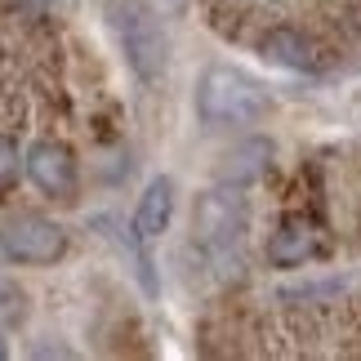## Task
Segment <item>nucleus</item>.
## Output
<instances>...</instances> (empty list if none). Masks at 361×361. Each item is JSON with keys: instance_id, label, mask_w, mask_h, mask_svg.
<instances>
[{"instance_id": "nucleus-1", "label": "nucleus", "mask_w": 361, "mask_h": 361, "mask_svg": "<svg viewBox=\"0 0 361 361\" xmlns=\"http://www.w3.org/2000/svg\"><path fill=\"white\" fill-rule=\"evenodd\" d=\"M197 116L201 125H255L268 116V90L241 67H205L197 80Z\"/></svg>"}, {"instance_id": "nucleus-2", "label": "nucleus", "mask_w": 361, "mask_h": 361, "mask_svg": "<svg viewBox=\"0 0 361 361\" xmlns=\"http://www.w3.org/2000/svg\"><path fill=\"white\" fill-rule=\"evenodd\" d=\"M161 13L143 5V0H112L107 5V23H112V36L121 40L125 63L134 67L138 80H161L165 67H170V40L161 32Z\"/></svg>"}, {"instance_id": "nucleus-3", "label": "nucleus", "mask_w": 361, "mask_h": 361, "mask_svg": "<svg viewBox=\"0 0 361 361\" xmlns=\"http://www.w3.org/2000/svg\"><path fill=\"white\" fill-rule=\"evenodd\" d=\"M245 224H250V205L237 192V183H224V188H210L197 197V210H192V232L210 245V250H228L245 237Z\"/></svg>"}, {"instance_id": "nucleus-4", "label": "nucleus", "mask_w": 361, "mask_h": 361, "mask_svg": "<svg viewBox=\"0 0 361 361\" xmlns=\"http://www.w3.org/2000/svg\"><path fill=\"white\" fill-rule=\"evenodd\" d=\"M0 250L13 263H27V268H45V263H59L67 255V232L54 224V219L40 214H18L9 224H0Z\"/></svg>"}, {"instance_id": "nucleus-5", "label": "nucleus", "mask_w": 361, "mask_h": 361, "mask_svg": "<svg viewBox=\"0 0 361 361\" xmlns=\"http://www.w3.org/2000/svg\"><path fill=\"white\" fill-rule=\"evenodd\" d=\"M27 178H32L45 197L72 201L76 197V161H72V152H67V143H59V138L32 143V152H27Z\"/></svg>"}, {"instance_id": "nucleus-6", "label": "nucleus", "mask_w": 361, "mask_h": 361, "mask_svg": "<svg viewBox=\"0 0 361 361\" xmlns=\"http://www.w3.org/2000/svg\"><path fill=\"white\" fill-rule=\"evenodd\" d=\"M322 255V232H317L312 219L290 214L276 224V232L268 237V263L272 268H303Z\"/></svg>"}, {"instance_id": "nucleus-7", "label": "nucleus", "mask_w": 361, "mask_h": 361, "mask_svg": "<svg viewBox=\"0 0 361 361\" xmlns=\"http://www.w3.org/2000/svg\"><path fill=\"white\" fill-rule=\"evenodd\" d=\"M259 54L272 67H286V72H317V67H322L317 45L299 32V27H272V32H263Z\"/></svg>"}, {"instance_id": "nucleus-8", "label": "nucleus", "mask_w": 361, "mask_h": 361, "mask_svg": "<svg viewBox=\"0 0 361 361\" xmlns=\"http://www.w3.org/2000/svg\"><path fill=\"white\" fill-rule=\"evenodd\" d=\"M170 214H174V178L157 174L152 183L143 188V197H138V210H134V237L138 241H157L165 228H170Z\"/></svg>"}, {"instance_id": "nucleus-9", "label": "nucleus", "mask_w": 361, "mask_h": 361, "mask_svg": "<svg viewBox=\"0 0 361 361\" xmlns=\"http://www.w3.org/2000/svg\"><path fill=\"white\" fill-rule=\"evenodd\" d=\"M268 161H272V143L268 138H245V143H237L224 157V165H219V178L224 183H255V178L268 170Z\"/></svg>"}, {"instance_id": "nucleus-10", "label": "nucleus", "mask_w": 361, "mask_h": 361, "mask_svg": "<svg viewBox=\"0 0 361 361\" xmlns=\"http://www.w3.org/2000/svg\"><path fill=\"white\" fill-rule=\"evenodd\" d=\"M23 317H27V295L13 281H0V322L18 326Z\"/></svg>"}, {"instance_id": "nucleus-11", "label": "nucleus", "mask_w": 361, "mask_h": 361, "mask_svg": "<svg viewBox=\"0 0 361 361\" xmlns=\"http://www.w3.org/2000/svg\"><path fill=\"white\" fill-rule=\"evenodd\" d=\"M18 165H27V161H18V147L9 138H0V192H9L18 183Z\"/></svg>"}, {"instance_id": "nucleus-12", "label": "nucleus", "mask_w": 361, "mask_h": 361, "mask_svg": "<svg viewBox=\"0 0 361 361\" xmlns=\"http://www.w3.org/2000/svg\"><path fill=\"white\" fill-rule=\"evenodd\" d=\"M147 5H152V9H157V13H161V18H178V13H183V9H188V0H147Z\"/></svg>"}, {"instance_id": "nucleus-13", "label": "nucleus", "mask_w": 361, "mask_h": 361, "mask_svg": "<svg viewBox=\"0 0 361 361\" xmlns=\"http://www.w3.org/2000/svg\"><path fill=\"white\" fill-rule=\"evenodd\" d=\"M5 357H9V343H5V339H0V361H5Z\"/></svg>"}]
</instances>
